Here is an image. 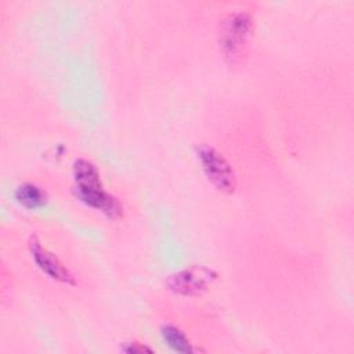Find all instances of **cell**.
I'll list each match as a JSON object with an SVG mask.
<instances>
[{
  "mask_svg": "<svg viewBox=\"0 0 354 354\" xmlns=\"http://www.w3.org/2000/svg\"><path fill=\"white\" fill-rule=\"evenodd\" d=\"M15 199L21 206L26 209H39L46 205L47 194L39 185L25 183L15 189Z\"/></svg>",
  "mask_w": 354,
  "mask_h": 354,
  "instance_id": "obj_6",
  "label": "cell"
},
{
  "mask_svg": "<svg viewBox=\"0 0 354 354\" xmlns=\"http://www.w3.org/2000/svg\"><path fill=\"white\" fill-rule=\"evenodd\" d=\"M216 279V272L206 267H189L174 272L167 279L169 289L180 296H196L207 289Z\"/></svg>",
  "mask_w": 354,
  "mask_h": 354,
  "instance_id": "obj_4",
  "label": "cell"
},
{
  "mask_svg": "<svg viewBox=\"0 0 354 354\" xmlns=\"http://www.w3.org/2000/svg\"><path fill=\"white\" fill-rule=\"evenodd\" d=\"M196 158L207 181L220 192L232 194L236 188V176L228 160L213 147L202 144L196 148Z\"/></svg>",
  "mask_w": 354,
  "mask_h": 354,
  "instance_id": "obj_3",
  "label": "cell"
},
{
  "mask_svg": "<svg viewBox=\"0 0 354 354\" xmlns=\"http://www.w3.org/2000/svg\"><path fill=\"white\" fill-rule=\"evenodd\" d=\"M28 246L35 264L43 274L65 285L76 283L72 272L64 266V263L53 252H50L46 246H43L41 241L36 235H32L29 238Z\"/></svg>",
  "mask_w": 354,
  "mask_h": 354,
  "instance_id": "obj_5",
  "label": "cell"
},
{
  "mask_svg": "<svg viewBox=\"0 0 354 354\" xmlns=\"http://www.w3.org/2000/svg\"><path fill=\"white\" fill-rule=\"evenodd\" d=\"M252 29V19L246 12L230 14L221 25L220 48L224 58L235 65L242 61Z\"/></svg>",
  "mask_w": 354,
  "mask_h": 354,
  "instance_id": "obj_2",
  "label": "cell"
},
{
  "mask_svg": "<svg viewBox=\"0 0 354 354\" xmlns=\"http://www.w3.org/2000/svg\"><path fill=\"white\" fill-rule=\"evenodd\" d=\"M162 337L165 343L176 353H183V354H191L194 353V347L189 342V339L185 336V333L174 326V325H163L160 329Z\"/></svg>",
  "mask_w": 354,
  "mask_h": 354,
  "instance_id": "obj_7",
  "label": "cell"
},
{
  "mask_svg": "<svg viewBox=\"0 0 354 354\" xmlns=\"http://www.w3.org/2000/svg\"><path fill=\"white\" fill-rule=\"evenodd\" d=\"M122 350L126 351V353H133V354L134 353H145V351L151 353L152 351L149 347H147V346H144L138 342H129V343H126V346H123Z\"/></svg>",
  "mask_w": 354,
  "mask_h": 354,
  "instance_id": "obj_8",
  "label": "cell"
},
{
  "mask_svg": "<svg viewBox=\"0 0 354 354\" xmlns=\"http://www.w3.org/2000/svg\"><path fill=\"white\" fill-rule=\"evenodd\" d=\"M73 191L80 202L112 220L123 216L122 203L104 188L98 169L93 162L83 158L76 159L73 163Z\"/></svg>",
  "mask_w": 354,
  "mask_h": 354,
  "instance_id": "obj_1",
  "label": "cell"
}]
</instances>
